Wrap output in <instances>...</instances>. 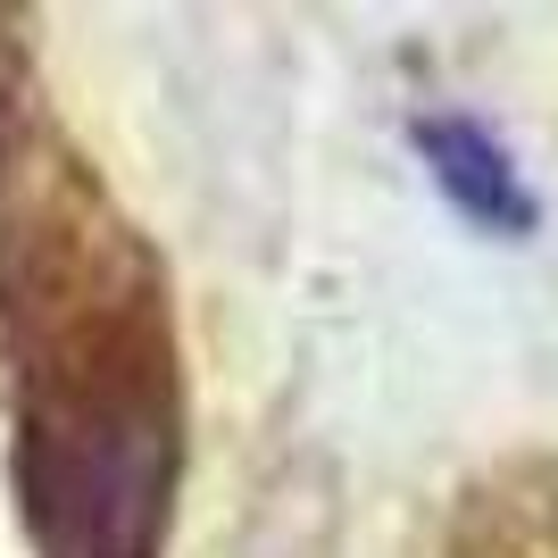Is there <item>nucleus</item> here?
<instances>
[{
  "label": "nucleus",
  "instance_id": "nucleus-1",
  "mask_svg": "<svg viewBox=\"0 0 558 558\" xmlns=\"http://www.w3.org/2000/svg\"><path fill=\"white\" fill-rule=\"evenodd\" d=\"M417 150H425V167H434V184H442L484 233H534V201H525L509 150H500L484 125L434 117V125H417Z\"/></svg>",
  "mask_w": 558,
  "mask_h": 558
}]
</instances>
